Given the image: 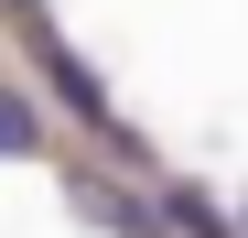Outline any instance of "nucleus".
Instances as JSON below:
<instances>
[{
	"instance_id": "obj_1",
	"label": "nucleus",
	"mask_w": 248,
	"mask_h": 238,
	"mask_svg": "<svg viewBox=\"0 0 248 238\" xmlns=\"http://www.w3.org/2000/svg\"><path fill=\"white\" fill-rule=\"evenodd\" d=\"M65 206L87 217V227H108V238H162V227H173L162 206H140L130 184H108L97 163H65Z\"/></svg>"
},
{
	"instance_id": "obj_2",
	"label": "nucleus",
	"mask_w": 248,
	"mask_h": 238,
	"mask_svg": "<svg viewBox=\"0 0 248 238\" xmlns=\"http://www.w3.org/2000/svg\"><path fill=\"white\" fill-rule=\"evenodd\" d=\"M32 65L54 76V98H65V119H76V130H97V141H119V119H108V87H97L87 65H76V44H54V33H32Z\"/></svg>"
},
{
	"instance_id": "obj_3",
	"label": "nucleus",
	"mask_w": 248,
	"mask_h": 238,
	"mask_svg": "<svg viewBox=\"0 0 248 238\" xmlns=\"http://www.w3.org/2000/svg\"><path fill=\"white\" fill-rule=\"evenodd\" d=\"M32 152H44V108L22 87H0V163H32Z\"/></svg>"
}]
</instances>
